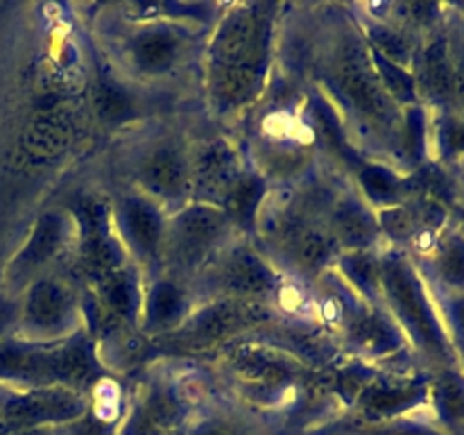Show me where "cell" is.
Instances as JSON below:
<instances>
[{
    "instance_id": "cell-1",
    "label": "cell",
    "mask_w": 464,
    "mask_h": 435,
    "mask_svg": "<svg viewBox=\"0 0 464 435\" xmlns=\"http://www.w3.org/2000/svg\"><path fill=\"white\" fill-rule=\"evenodd\" d=\"M276 12L275 3L227 5L208 30L202 53L204 95L220 121L243 116L267 95Z\"/></svg>"
},
{
    "instance_id": "cell-2",
    "label": "cell",
    "mask_w": 464,
    "mask_h": 435,
    "mask_svg": "<svg viewBox=\"0 0 464 435\" xmlns=\"http://www.w3.org/2000/svg\"><path fill=\"white\" fill-rule=\"evenodd\" d=\"M324 72L322 91L334 100L347 127H361L365 136L374 134L397 148L403 109L381 84L361 32H343L331 48Z\"/></svg>"
},
{
    "instance_id": "cell-3",
    "label": "cell",
    "mask_w": 464,
    "mask_h": 435,
    "mask_svg": "<svg viewBox=\"0 0 464 435\" xmlns=\"http://www.w3.org/2000/svg\"><path fill=\"white\" fill-rule=\"evenodd\" d=\"M107 376L93 338L86 331L62 343H0V388H71L91 394Z\"/></svg>"
},
{
    "instance_id": "cell-4",
    "label": "cell",
    "mask_w": 464,
    "mask_h": 435,
    "mask_svg": "<svg viewBox=\"0 0 464 435\" xmlns=\"http://www.w3.org/2000/svg\"><path fill=\"white\" fill-rule=\"evenodd\" d=\"M202 27L168 18L125 21L107 32L109 59L125 82L154 84L184 71L204 53Z\"/></svg>"
},
{
    "instance_id": "cell-5",
    "label": "cell",
    "mask_w": 464,
    "mask_h": 435,
    "mask_svg": "<svg viewBox=\"0 0 464 435\" xmlns=\"http://www.w3.org/2000/svg\"><path fill=\"white\" fill-rule=\"evenodd\" d=\"M281 322L279 308L270 302L236 297L204 299L170 335L152 340L157 353L199 356L222 352L229 344L266 331Z\"/></svg>"
},
{
    "instance_id": "cell-6",
    "label": "cell",
    "mask_w": 464,
    "mask_h": 435,
    "mask_svg": "<svg viewBox=\"0 0 464 435\" xmlns=\"http://www.w3.org/2000/svg\"><path fill=\"white\" fill-rule=\"evenodd\" d=\"M258 335H249L218 352L222 372L238 394L261 406H279L285 397L315 383V370L304 365L288 349Z\"/></svg>"
},
{
    "instance_id": "cell-7",
    "label": "cell",
    "mask_w": 464,
    "mask_h": 435,
    "mask_svg": "<svg viewBox=\"0 0 464 435\" xmlns=\"http://www.w3.org/2000/svg\"><path fill=\"white\" fill-rule=\"evenodd\" d=\"M381 306L408 343L433 361H449V343L415 266L401 252H381Z\"/></svg>"
},
{
    "instance_id": "cell-8",
    "label": "cell",
    "mask_w": 464,
    "mask_h": 435,
    "mask_svg": "<svg viewBox=\"0 0 464 435\" xmlns=\"http://www.w3.org/2000/svg\"><path fill=\"white\" fill-rule=\"evenodd\" d=\"M198 302L213 297L258 299L279 302L284 290V272L252 238L234 236L220 252L190 281Z\"/></svg>"
},
{
    "instance_id": "cell-9",
    "label": "cell",
    "mask_w": 464,
    "mask_h": 435,
    "mask_svg": "<svg viewBox=\"0 0 464 435\" xmlns=\"http://www.w3.org/2000/svg\"><path fill=\"white\" fill-rule=\"evenodd\" d=\"M14 338L30 343H62L84 331L82 285L63 272L36 276L16 295Z\"/></svg>"
},
{
    "instance_id": "cell-10",
    "label": "cell",
    "mask_w": 464,
    "mask_h": 435,
    "mask_svg": "<svg viewBox=\"0 0 464 435\" xmlns=\"http://www.w3.org/2000/svg\"><path fill=\"white\" fill-rule=\"evenodd\" d=\"M234 236L238 234L220 207L204 202L184 204L168 213L161 272L190 284Z\"/></svg>"
},
{
    "instance_id": "cell-11",
    "label": "cell",
    "mask_w": 464,
    "mask_h": 435,
    "mask_svg": "<svg viewBox=\"0 0 464 435\" xmlns=\"http://www.w3.org/2000/svg\"><path fill=\"white\" fill-rule=\"evenodd\" d=\"M77 245V227L66 207L39 213L21 247L5 261L3 293L16 297L30 281L57 272L63 261L71 263Z\"/></svg>"
},
{
    "instance_id": "cell-12",
    "label": "cell",
    "mask_w": 464,
    "mask_h": 435,
    "mask_svg": "<svg viewBox=\"0 0 464 435\" xmlns=\"http://www.w3.org/2000/svg\"><path fill=\"white\" fill-rule=\"evenodd\" d=\"M134 186L168 213L190 202L193 193V143L175 134H159L140 143L131 159Z\"/></svg>"
},
{
    "instance_id": "cell-13",
    "label": "cell",
    "mask_w": 464,
    "mask_h": 435,
    "mask_svg": "<svg viewBox=\"0 0 464 435\" xmlns=\"http://www.w3.org/2000/svg\"><path fill=\"white\" fill-rule=\"evenodd\" d=\"M111 220L122 247L139 266L145 279L161 275L168 222L166 208L140 190L130 188L111 198Z\"/></svg>"
},
{
    "instance_id": "cell-14",
    "label": "cell",
    "mask_w": 464,
    "mask_h": 435,
    "mask_svg": "<svg viewBox=\"0 0 464 435\" xmlns=\"http://www.w3.org/2000/svg\"><path fill=\"white\" fill-rule=\"evenodd\" d=\"M91 394L71 388H3L0 417L12 429H59L89 412Z\"/></svg>"
},
{
    "instance_id": "cell-15",
    "label": "cell",
    "mask_w": 464,
    "mask_h": 435,
    "mask_svg": "<svg viewBox=\"0 0 464 435\" xmlns=\"http://www.w3.org/2000/svg\"><path fill=\"white\" fill-rule=\"evenodd\" d=\"M247 166L238 145L227 136L216 134L193 143V193L190 202L220 207L227 188Z\"/></svg>"
},
{
    "instance_id": "cell-16",
    "label": "cell",
    "mask_w": 464,
    "mask_h": 435,
    "mask_svg": "<svg viewBox=\"0 0 464 435\" xmlns=\"http://www.w3.org/2000/svg\"><path fill=\"white\" fill-rule=\"evenodd\" d=\"M198 295L188 281L170 275H157L145 281L140 304L139 331L150 340H159L179 329L198 306Z\"/></svg>"
},
{
    "instance_id": "cell-17",
    "label": "cell",
    "mask_w": 464,
    "mask_h": 435,
    "mask_svg": "<svg viewBox=\"0 0 464 435\" xmlns=\"http://www.w3.org/2000/svg\"><path fill=\"white\" fill-rule=\"evenodd\" d=\"M338 343L349 356L372 365L397 356L408 340L383 306H362L340 334Z\"/></svg>"
},
{
    "instance_id": "cell-18",
    "label": "cell",
    "mask_w": 464,
    "mask_h": 435,
    "mask_svg": "<svg viewBox=\"0 0 464 435\" xmlns=\"http://www.w3.org/2000/svg\"><path fill=\"white\" fill-rule=\"evenodd\" d=\"M324 222L334 234L340 252L379 249L381 240H383L379 216L353 188L335 190L326 207Z\"/></svg>"
},
{
    "instance_id": "cell-19",
    "label": "cell",
    "mask_w": 464,
    "mask_h": 435,
    "mask_svg": "<svg viewBox=\"0 0 464 435\" xmlns=\"http://www.w3.org/2000/svg\"><path fill=\"white\" fill-rule=\"evenodd\" d=\"M145 281L148 279L139 270V266L127 263V266L109 272V275L100 276L93 284L84 285V290H89L102 304L109 315H113L122 324L131 326V329H139Z\"/></svg>"
},
{
    "instance_id": "cell-20",
    "label": "cell",
    "mask_w": 464,
    "mask_h": 435,
    "mask_svg": "<svg viewBox=\"0 0 464 435\" xmlns=\"http://www.w3.org/2000/svg\"><path fill=\"white\" fill-rule=\"evenodd\" d=\"M426 397V385L415 379H397V376H381L367 383V388L358 394L356 412L365 420L381 421L392 420L415 408Z\"/></svg>"
},
{
    "instance_id": "cell-21",
    "label": "cell",
    "mask_w": 464,
    "mask_h": 435,
    "mask_svg": "<svg viewBox=\"0 0 464 435\" xmlns=\"http://www.w3.org/2000/svg\"><path fill=\"white\" fill-rule=\"evenodd\" d=\"M270 190L272 186L249 166H245L243 172L236 177L220 202V208L229 218L236 234L243 236V238H256L258 216L266 207Z\"/></svg>"
},
{
    "instance_id": "cell-22",
    "label": "cell",
    "mask_w": 464,
    "mask_h": 435,
    "mask_svg": "<svg viewBox=\"0 0 464 435\" xmlns=\"http://www.w3.org/2000/svg\"><path fill=\"white\" fill-rule=\"evenodd\" d=\"M353 177V190L370 204L374 211H383V208L399 207V204L412 199V179H403L394 168L388 163L372 161V159H362L352 172Z\"/></svg>"
},
{
    "instance_id": "cell-23",
    "label": "cell",
    "mask_w": 464,
    "mask_h": 435,
    "mask_svg": "<svg viewBox=\"0 0 464 435\" xmlns=\"http://www.w3.org/2000/svg\"><path fill=\"white\" fill-rule=\"evenodd\" d=\"M415 84L417 93L426 95L430 100H453V63L451 53L444 39L433 41L421 50V54H415Z\"/></svg>"
},
{
    "instance_id": "cell-24",
    "label": "cell",
    "mask_w": 464,
    "mask_h": 435,
    "mask_svg": "<svg viewBox=\"0 0 464 435\" xmlns=\"http://www.w3.org/2000/svg\"><path fill=\"white\" fill-rule=\"evenodd\" d=\"M72 131H75V116L71 109L63 111V107H53L32 118L23 134V145L34 157L48 159L62 152L71 143Z\"/></svg>"
},
{
    "instance_id": "cell-25",
    "label": "cell",
    "mask_w": 464,
    "mask_h": 435,
    "mask_svg": "<svg viewBox=\"0 0 464 435\" xmlns=\"http://www.w3.org/2000/svg\"><path fill=\"white\" fill-rule=\"evenodd\" d=\"M334 272L370 306H381V249L343 252Z\"/></svg>"
},
{
    "instance_id": "cell-26",
    "label": "cell",
    "mask_w": 464,
    "mask_h": 435,
    "mask_svg": "<svg viewBox=\"0 0 464 435\" xmlns=\"http://www.w3.org/2000/svg\"><path fill=\"white\" fill-rule=\"evenodd\" d=\"M358 32L372 53L381 54L397 66L411 68L415 62V45H412L411 32L392 25V23L379 21V18L362 16L358 18Z\"/></svg>"
},
{
    "instance_id": "cell-27",
    "label": "cell",
    "mask_w": 464,
    "mask_h": 435,
    "mask_svg": "<svg viewBox=\"0 0 464 435\" xmlns=\"http://www.w3.org/2000/svg\"><path fill=\"white\" fill-rule=\"evenodd\" d=\"M91 107L93 113L107 125H121L136 116V95L130 82L111 75H100L91 86Z\"/></svg>"
},
{
    "instance_id": "cell-28",
    "label": "cell",
    "mask_w": 464,
    "mask_h": 435,
    "mask_svg": "<svg viewBox=\"0 0 464 435\" xmlns=\"http://www.w3.org/2000/svg\"><path fill=\"white\" fill-rule=\"evenodd\" d=\"M370 57H372V63H374V71L376 75H379L381 84H383V89L388 91L390 98L397 102V107L399 109L415 107L417 100H420V93H417L415 75H412L411 68L397 66V63L388 62V59L372 53V50H370Z\"/></svg>"
},
{
    "instance_id": "cell-29",
    "label": "cell",
    "mask_w": 464,
    "mask_h": 435,
    "mask_svg": "<svg viewBox=\"0 0 464 435\" xmlns=\"http://www.w3.org/2000/svg\"><path fill=\"white\" fill-rule=\"evenodd\" d=\"M184 435H267V430L249 417L208 412V415L193 417L184 429Z\"/></svg>"
},
{
    "instance_id": "cell-30",
    "label": "cell",
    "mask_w": 464,
    "mask_h": 435,
    "mask_svg": "<svg viewBox=\"0 0 464 435\" xmlns=\"http://www.w3.org/2000/svg\"><path fill=\"white\" fill-rule=\"evenodd\" d=\"M435 267L447 284H464V240L460 236H451L440 243L438 254H435Z\"/></svg>"
},
{
    "instance_id": "cell-31",
    "label": "cell",
    "mask_w": 464,
    "mask_h": 435,
    "mask_svg": "<svg viewBox=\"0 0 464 435\" xmlns=\"http://www.w3.org/2000/svg\"><path fill=\"white\" fill-rule=\"evenodd\" d=\"M435 403L444 420L464 417V381L458 374H444L435 385Z\"/></svg>"
},
{
    "instance_id": "cell-32",
    "label": "cell",
    "mask_w": 464,
    "mask_h": 435,
    "mask_svg": "<svg viewBox=\"0 0 464 435\" xmlns=\"http://www.w3.org/2000/svg\"><path fill=\"white\" fill-rule=\"evenodd\" d=\"M118 424L121 421L109 420V417L100 415L98 411L89 408L82 417L72 420L71 424H63L57 429V435H116Z\"/></svg>"
},
{
    "instance_id": "cell-33",
    "label": "cell",
    "mask_w": 464,
    "mask_h": 435,
    "mask_svg": "<svg viewBox=\"0 0 464 435\" xmlns=\"http://www.w3.org/2000/svg\"><path fill=\"white\" fill-rule=\"evenodd\" d=\"M16 315H18L16 297H12V295L0 290V343L14 335V331H16Z\"/></svg>"
},
{
    "instance_id": "cell-34",
    "label": "cell",
    "mask_w": 464,
    "mask_h": 435,
    "mask_svg": "<svg viewBox=\"0 0 464 435\" xmlns=\"http://www.w3.org/2000/svg\"><path fill=\"white\" fill-rule=\"evenodd\" d=\"M442 145L447 152H464V125L447 122L442 130Z\"/></svg>"
},
{
    "instance_id": "cell-35",
    "label": "cell",
    "mask_w": 464,
    "mask_h": 435,
    "mask_svg": "<svg viewBox=\"0 0 464 435\" xmlns=\"http://www.w3.org/2000/svg\"><path fill=\"white\" fill-rule=\"evenodd\" d=\"M453 100H458L464 107V62L458 63L453 72Z\"/></svg>"
},
{
    "instance_id": "cell-36",
    "label": "cell",
    "mask_w": 464,
    "mask_h": 435,
    "mask_svg": "<svg viewBox=\"0 0 464 435\" xmlns=\"http://www.w3.org/2000/svg\"><path fill=\"white\" fill-rule=\"evenodd\" d=\"M451 315H453V324H456L458 334L464 338V297H458L456 302H453Z\"/></svg>"
},
{
    "instance_id": "cell-37",
    "label": "cell",
    "mask_w": 464,
    "mask_h": 435,
    "mask_svg": "<svg viewBox=\"0 0 464 435\" xmlns=\"http://www.w3.org/2000/svg\"><path fill=\"white\" fill-rule=\"evenodd\" d=\"M9 435H57V429H12Z\"/></svg>"
},
{
    "instance_id": "cell-38",
    "label": "cell",
    "mask_w": 464,
    "mask_h": 435,
    "mask_svg": "<svg viewBox=\"0 0 464 435\" xmlns=\"http://www.w3.org/2000/svg\"><path fill=\"white\" fill-rule=\"evenodd\" d=\"M3 272H5V256L0 252V288H3Z\"/></svg>"
}]
</instances>
